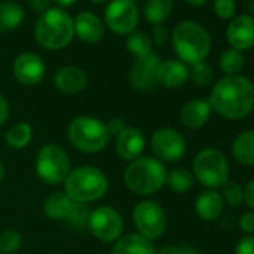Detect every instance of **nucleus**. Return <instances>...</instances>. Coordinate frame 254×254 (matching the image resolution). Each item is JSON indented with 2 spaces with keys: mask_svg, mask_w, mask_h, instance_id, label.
I'll return each instance as SVG.
<instances>
[{
  "mask_svg": "<svg viewBox=\"0 0 254 254\" xmlns=\"http://www.w3.org/2000/svg\"><path fill=\"white\" fill-rule=\"evenodd\" d=\"M90 214H91V212L88 211V208L85 206V203L73 202V206H72L69 215L66 217V221H67V224H69L72 229L82 230V229L88 227Z\"/></svg>",
  "mask_w": 254,
  "mask_h": 254,
  "instance_id": "nucleus-31",
  "label": "nucleus"
},
{
  "mask_svg": "<svg viewBox=\"0 0 254 254\" xmlns=\"http://www.w3.org/2000/svg\"><path fill=\"white\" fill-rule=\"evenodd\" d=\"M123 217L111 206H100L90 214L88 229L102 242L118 241L123 233Z\"/></svg>",
  "mask_w": 254,
  "mask_h": 254,
  "instance_id": "nucleus-10",
  "label": "nucleus"
},
{
  "mask_svg": "<svg viewBox=\"0 0 254 254\" xmlns=\"http://www.w3.org/2000/svg\"><path fill=\"white\" fill-rule=\"evenodd\" d=\"M244 200L254 211V180H251L244 189Z\"/></svg>",
  "mask_w": 254,
  "mask_h": 254,
  "instance_id": "nucleus-41",
  "label": "nucleus"
},
{
  "mask_svg": "<svg viewBox=\"0 0 254 254\" xmlns=\"http://www.w3.org/2000/svg\"><path fill=\"white\" fill-rule=\"evenodd\" d=\"M248 8H250V11L254 14V0H250V3H248Z\"/></svg>",
  "mask_w": 254,
  "mask_h": 254,
  "instance_id": "nucleus-48",
  "label": "nucleus"
},
{
  "mask_svg": "<svg viewBox=\"0 0 254 254\" xmlns=\"http://www.w3.org/2000/svg\"><path fill=\"white\" fill-rule=\"evenodd\" d=\"M169 35L168 30L163 26H156V29L153 30V42L159 47H165L168 44Z\"/></svg>",
  "mask_w": 254,
  "mask_h": 254,
  "instance_id": "nucleus-37",
  "label": "nucleus"
},
{
  "mask_svg": "<svg viewBox=\"0 0 254 254\" xmlns=\"http://www.w3.org/2000/svg\"><path fill=\"white\" fill-rule=\"evenodd\" d=\"M189 75H190L191 81L199 87H205V85L211 84V81L214 78L212 69L205 62L191 64V70H189Z\"/></svg>",
  "mask_w": 254,
  "mask_h": 254,
  "instance_id": "nucleus-33",
  "label": "nucleus"
},
{
  "mask_svg": "<svg viewBox=\"0 0 254 254\" xmlns=\"http://www.w3.org/2000/svg\"><path fill=\"white\" fill-rule=\"evenodd\" d=\"M93 2H96V3H103V2H108V0H93Z\"/></svg>",
  "mask_w": 254,
  "mask_h": 254,
  "instance_id": "nucleus-49",
  "label": "nucleus"
},
{
  "mask_svg": "<svg viewBox=\"0 0 254 254\" xmlns=\"http://www.w3.org/2000/svg\"><path fill=\"white\" fill-rule=\"evenodd\" d=\"M145 148V138L142 132L136 127H126V129L117 135L115 141V151L120 159L133 162L135 159L141 157Z\"/></svg>",
  "mask_w": 254,
  "mask_h": 254,
  "instance_id": "nucleus-16",
  "label": "nucleus"
},
{
  "mask_svg": "<svg viewBox=\"0 0 254 254\" xmlns=\"http://www.w3.org/2000/svg\"><path fill=\"white\" fill-rule=\"evenodd\" d=\"M160 59L153 51L136 59L130 70V82L139 91H150L157 85V69Z\"/></svg>",
  "mask_w": 254,
  "mask_h": 254,
  "instance_id": "nucleus-13",
  "label": "nucleus"
},
{
  "mask_svg": "<svg viewBox=\"0 0 254 254\" xmlns=\"http://www.w3.org/2000/svg\"><path fill=\"white\" fill-rule=\"evenodd\" d=\"M151 148L159 160L174 163L183 159L186 153V139L178 130L162 127L151 138Z\"/></svg>",
  "mask_w": 254,
  "mask_h": 254,
  "instance_id": "nucleus-12",
  "label": "nucleus"
},
{
  "mask_svg": "<svg viewBox=\"0 0 254 254\" xmlns=\"http://www.w3.org/2000/svg\"><path fill=\"white\" fill-rule=\"evenodd\" d=\"M3 175H5V169H3V163L0 162V183L3 181Z\"/></svg>",
  "mask_w": 254,
  "mask_h": 254,
  "instance_id": "nucleus-47",
  "label": "nucleus"
},
{
  "mask_svg": "<svg viewBox=\"0 0 254 254\" xmlns=\"http://www.w3.org/2000/svg\"><path fill=\"white\" fill-rule=\"evenodd\" d=\"M127 50L136 59L151 53V39L144 32H133L127 38Z\"/></svg>",
  "mask_w": 254,
  "mask_h": 254,
  "instance_id": "nucleus-30",
  "label": "nucleus"
},
{
  "mask_svg": "<svg viewBox=\"0 0 254 254\" xmlns=\"http://www.w3.org/2000/svg\"><path fill=\"white\" fill-rule=\"evenodd\" d=\"M178 251H180V254H197V251L193 247H189V245L178 247Z\"/></svg>",
  "mask_w": 254,
  "mask_h": 254,
  "instance_id": "nucleus-44",
  "label": "nucleus"
},
{
  "mask_svg": "<svg viewBox=\"0 0 254 254\" xmlns=\"http://www.w3.org/2000/svg\"><path fill=\"white\" fill-rule=\"evenodd\" d=\"M75 35L72 17L59 8H51L36 21L35 38L47 50H62L70 44Z\"/></svg>",
  "mask_w": 254,
  "mask_h": 254,
  "instance_id": "nucleus-3",
  "label": "nucleus"
},
{
  "mask_svg": "<svg viewBox=\"0 0 254 254\" xmlns=\"http://www.w3.org/2000/svg\"><path fill=\"white\" fill-rule=\"evenodd\" d=\"M15 78L27 87H33L42 82L45 76V64L38 54L24 53L17 57L14 63Z\"/></svg>",
  "mask_w": 254,
  "mask_h": 254,
  "instance_id": "nucleus-14",
  "label": "nucleus"
},
{
  "mask_svg": "<svg viewBox=\"0 0 254 254\" xmlns=\"http://www.w3.org/2000/svg\"><path fill=\"white\" fill-rule=\"evenodd\" d=\"M87 82H88L87 73L75 66L62 67L54 78L56 87L66 94H76L82 91L87 87Z\"/></svg>",
  "mask_w": 254,
  "mask_h": 254,
  "instance_id": "nucleus-19",
  "label": "nucleus"
},
{
  "mask_svg": "<svg viewBox=\"0 0 254 254\" xmlns=\"http://www.w3.org/2000/svg\"><path fill=\"white\" fill-rule=\"evenodd\" d=\"M24 20V8L18 2L6 0L0 3V33L17 29Z\"/></svg>",
  "mask_w": 254,
  "mask_h": 254,
  "instance_id": "nucleus-24",
  "label": "nucleus"
},
{
  "mask_svg": "<svg viewBox=\"0 0 254 254\" xmlns=\"http://www.w3.org/2000/svg\"><path fill=\"white\" fill-rule=\"evenodd\" d=\"M29 6L39 14H45L51 9V0H29Z\"/></svg>",
  "mask_w": 254,
  "mask_h": 254,
  "instance_id": "nucleus-38",
  "label": "nucleus"
},
{
  "mask_svg": "<svg viewBox=\"0 0 254 254\" xmlns=\"http://www.w3.org/2000/svg\"><path fill=\"white\" fill-rule=\"evenodd\" d=\"M108 27L117 35H130L138 26V8L130 0H112L105 11Z\"/></svg>",
  "mask_w": 254,
  "mask_h": 254,
  "instance_id": "nucleus-11",
  "label": "nucleus"
},
{
  "mask_svg": "<svg viewBox=\"0 0 254 254\" xmlns=\"http://www.w3.org/2000/svg\"><path fill=\"white\" fill-rule=\"evenodd\" d=\"M235 9H236L235 0H215L214 2V11L223 20L232 18L235 14Z\"/></svg>",
  "mask_w": 254,
  "mask_h": 254,
  "instance_id": "nucleus-35",
  "label": "nucleus"
},
{
  "mask_svg": "<svg viewBox=\"0 0 254 254\" xmlns=\"http://www.w3.org/2000/svg\"><path fill=\"white\" fill-rule=\"evenodd\" d=\"M32 127L26 123H18L15 126H12L9 132L6 133V144L15 150H21L26 148L30 141H32Z\"/></svg>",
  "mask_w": 254,
  "mask_h": 254,
  "instance_id": "nucleus-27",
  "label": "nucleus"
},
{
  "mask_svg": "<svg viewBox=\"0 0 254 254\" xmlns=\"http://www.w3.org/2000/svg\"><path fill=\"white\" fill-rule=\"evenodd\" d=\"M166 168L154 157H138L124 171V183L130 191L147 196L166 184Z\"/></svg>",
  "mask_w": 254,
  "mask_h": 254,
  "instance_id": "nucleus-2",
  "label": "nucleus"
},
{
  "mask_svg": "<svg viewBox=\"0 0 254 254\" xmlns=\"http://www.w3.org/2000/svg\"><path fill=\"white\" fill-rule=\"evenodd\" d=\"M133 223L147 239H157L165 233L166 229V214L163 208L153 200H145L133 208Z\"/></svg>",
  "mask_w": 254,
  "mask_h": 254,
  "instance_id": "nucleus-9",
  "label": "nucleus"
},
{
  "mask_svg": "<svg viewBox=\"0 0 254 254\" xmlns=\"http://www.w3.org/2000/svg\"><path fill=\"white\" fill-rule=\"evenodd\" d=\"M23 242V236L15 229H6L0 233V254L15 253Z\"/></svg>",
  "mask_w": 254,
  "mask_h": 254,
  "instance_id": "nucleus-32",
  "label": "nucleus"
},
{
  "mask_svg": "<svg viewBox=\"0 0 254 254\" xmlns=\"http://www.w3.org/2000/svg\"><path fill=\"white\" fill-rule=\"evenodd\" d=\"M239 226L247 233H254V212H247L242 215Z\"/></svg>",
  "mask_w": 254,
  "mask_h": 254,
  "instance_id": "nucleus-39",
  "label": "nucleus"
},
{
  "mask_svg": "<svg viewBox=\"0 0 254 254\" xmlns=\"http://www.w3.org/2000/svg\"><path fill=\"white\" fill-rule=\"evenodd\" d=\"M227 41L233 50L244 51L254 47V18L250 15H239L230 21L227 27Z\"/></svg>",
  "mask_w": 254,
  "mask_h": 254,
  "instance_id": "nucleus-15",
  "label": "nucleus"
},
{
  "mask_svg": "<svg viewBox=\"0 0 254 254\" xmlns=\"http://www.w3.org/2000/svg\"><path fill=\"white\" fill-rule=\"evenodd\" d=\"M244 56L241 51L238 50H227L221 54L220 57V69L227 75V76H232V75H238L242 67H244Z\"/></svg>",
  "mask_w": 254,
  "mask_h": 254,
  "instance_id": "nucleus-29",
  "label": "nucleus"
},
{
  "mask_svg": "<svg viewBox=\"0 0 254 254\" xmlns=\"http://www.w3.org/2000/svg\"><path fill=\"white\" fill-rule=\"evenodd\" d=\"M194 178L205 187L218 189L229 181V163L226 156L215 148L199 151L193 160Z\"/></svg>",
  "mask_w": 254,
  "mask_h": 254,
  "instance_id": "nucleus-7",
  "label": "nucleus"
},
{
  "mask_svg": "<svg viewBox=\"0 0 254 254\" xmlns=\"http://www.w3.org/2000/svg\"><path fill=\"white\" fill-rule=\"evenodd\" d=\"M72 206H73V200L66 193L56 191L45 199L44 212L51 220H66Z\"/></svg>",
  "mask_w": 254,
  "mask_h": 254,
  "instance_id": "nucleus-25",
  "label": "nucleus"
},
{
  "mask_svg": "<svg viewBox=\"0 0 254 254\" xmlns=\"http://www.w3.org/2000/svg\"><path fill=\"white\" fill-rule=\"evenodd\" d=\"M174 11V0H148L145 6V17L151 24L162 26L169 20Z\"/></svg>",
  "mask_w": 254,
  "mask_h": 254,
  "instance_id": "nucleus-26",
  "label": "nucleus"
},
{
  "mask_svg": "<svg viewBox=\"0 0 254 254\" xmlns=\"http://www.w3.org/2000/svg\"><path fill=\"white\" fill-rule=\"evenodd\" d=\"M186 2L190 3L191 6H197L199 8V6H203L208 2V0H186Z\"/></svg>",
  "mask_w": 254,
  "mask_h": 254,
  "instance_id": "nucleus-46",
  "label": "nucleus"
},
{
  "mask_svg": "<svg viewBox=\"0 0 254 254\" xmlns=\"http://www.w3.org/2000/svg\"><path fill=\"white\" fill-rule=\"evenodd\" d=\"M194 184V177L186 169H174L166 175V186L177 193L189 191Z\"/></svg>",
  "mask_w": 254,
  "mask_h": 254,
  "instance_id": "nucleus-28",
  "label": "nucleus"
},
{
  "mask_svg": "<svg viewBox=\"0 0 254 254\" xmlns=\"http://www.w3.org/2000/svg\"><path fill=\"white\" fill-rule=\"evenodd\" d=\"M36 172L39 178L51 186L64 183L70 174V160L66 151L56 145H44L36 157Z\"/></svg>",
  "mask_w": 254,
  "mask_h": 254,
  "instance_id": "nucleus-8",
  "label": "nucleus"
},
{
  "mask_svg": "<svg viewBox=\"0 0 254 254\" xmlns=\"http://www.w3.org/2000/svg\"><path fill=\"white\" fill-rule=\"evenodd\" d=\"M106 175L94 166H79L64 180V193L78 203L94 202L108 191Z\"/></svg>",
  "mask_w": 254,
  "mask_h": 254,
  "instance_id": "nucleus-5",
  "label": "nucleus"
},
{
  "mask_svg": "<svg viewBox=\"0 0 254 254\" xmlns=\"http://www.w3.org/2000/svg\"><path fill=\"white\" fill-rule=\"evenodd\" d=\"M106 127H108V130H109V133H111V136L112 135H118V133H121L124 129H126V124H124V121L121 120V118H114V120H111L108 124H106Z\"/></svg>",
  "mask_w": 254,
  "mask_h": 254,
  "instance_id": "nucleus-40",
  "label": "nucleus"
},
{
  "mask_svg": "<svg viewBox=\"0 0 254 254\" xmlns=\"http://www.w3.org/2000/svg\"><path fill=\"white\" fill-rule=\"evenodd\" d=\"M130 2H135V0H130Z\"/></svg>",
  "mask_w": 254,
  "mask_h": 254,
  "instance_id": "nucleus-50",
  "label": "nucleus"
},
{
  "mask_svg": "<svg viewBox=\"0 0 254 254\" xmlns=\"http://www.w3.org/2000/svg\"><path fill=\"white\" fill-rule=\"evenodd\" d=\"M67 138L70 144L84 153L102 151L109 139L111 133L105 123L93 117H76L67 127Z\"/></svg>",
  "mask_w": 254,
  "mask_h": 254,
  "instance_id": "nucleus-6",
  "label": "nucleus"
},
{
  "mask_svg": "<svg viewBox=\"0 0 254 254\" xmlns=\"http://www.w3.org/2000/svg\"><path fill=\"white\" fill-rule=\"evenodd\" d=\"M221 197L230 205V206H239L244 202V189L233 181H227L223 186V194Z\"/></svg>",
  "mask_w": 254,
  "mask_h": 254,
  "instance_id": "nucleus-34",
  "label": "nucleus"
},
{
  "mask_svg": "<svg viewBox=\"0 0 254 254\" xmlns=\"http://www.w3.org/2000/svg\"><path fill=\"white\" fill-rule=\"evenodd\" d=\"M112 254H156V248L153 242L142 235L130 233L117 241Z\"/></svg>",
  "mask_w": 254,
  "mask_h": 254,
  "instance_id": "nucleus-22",
  "label": "nucleus"
},
{
  "mask_svg": "<svg viewBox=\"0 0 254 254\" xmlns=\"http://www.w3.org/2000/svg\"><path fill=\"white\" fill-rule=\"evenodd\" d=\"M232 156L245 166H254V130H247L238 135L232 144Z\"/></svg>",
  "mask_w": 254,
  "mask_h": 254,
  "instance_id": "nucleus-23",
  "label": "nucleus"
},
{
  "mask_svg": "<svg viewBox=\"0 0 254 254\" xmlns=\"http://www.w3.org/2000/svg\"><path fill=\"white\" fill-rule=\"evenodd\" d=\"M211 115V106L206 100H190L187 102L180 112V120L187 129H200L206 124Z\"/></svg>",
  "mask_w": 254,
  "mask_h": 254,
  "instance_id": "nucleus-20",
  "label": "nucleus"
},
{
  "mask_svg": "<svg viewBox=\"0 0 254 254\" xmlns=\"http://www.w3.org/2000/svg\"><path fill=\"white\" fill-rule=\"evenodd\" d=\"M8 114H9L8 102L3 94H0V126L5 124V121L8 120Z\"/></svg>",
  "mask_w": 254,
  "mask_h": 254,
  "instance_id": "nucleus-42",
  "label": "nucleus"
},
{
  "mask_svg": "<svg viewBox=\"0 0 254 254\" xmlns=\"http://www.w3.org/2000/svg\"><path fill=\"white\" fill-rule=\"evenodd\" d=\"M172 45L183 62L196 64L203 62L209 54L211 39L200 24L183 21L172 32Z\"/></svg>",
  "mask_w": 254,
  "mask_h": 254,
  "instance_id": "nucleus-4",
  "label": "nucleus"
},
{
  "mask_svg": "<svg viewBox=\"0 0 254 254\" xmlns=\"http://www.w3.org/2000/svg\"><path fill=\"white\" fill-rule=\"evenodd\" d=\"M156 254H180L178 251V247H172V245H166V247H162L156 251Z\"/></svg>",
  "mask_w": 254,
  "mask_h": 254,
  "instance_id": "nucleus-43",
  "label": "nucleus"
},
{
  "mask_svg": "<svg viewBox=\"0 0 254 254\" xmlns=\"http://www.w3.org/2000/svg\"><path fill=\"white\" fill-rule=\"evenodd\" d=\"M75 33L78 38L87 44H97L105 33V27L99 17H96L93 12H81L76 15L75 23Z\"/></svg>",
  "mask_w": 254,
  "mask_h": 254,
  "instance_id": "nucleus-18",
  "label": "nucleus"
},
{
  "mask_svg": "<svg viewBox=\"0 0 254 254\" xmlns=\"http://www.w3.org/2000/svg\"><path fill=\"white\" fill-rule=\"evenodd\" d=\"M53 2L56 3V5H59V6H62V8H64V6H70V5H73L76 0H53Z\"/></svg>",
  "mask_w": 254,
  "mask_h": 254,
  "instance_id": "nucleus-45",
  "label": "nucleus"
},
{
  "mask_svg": "<svg viewBox=\"0 0 254 254\" xmlns=\"http://www.w3.org/2000/svg\"><path fill=\"white\" fill-rule=\"evenodd\" d=\"M196 214L205 220V221H214L217 220L224 209V200L221 194L215 190H206L200 193L194 203Z\"/></svg>",
  "mask_w": 254,
  "mask_h": 254,
  "instance_id": "nucleus-21",
  "label": "nucleus"
},
{
  "mask_svg": "<svg viewBox=\"0 0 254 254\" xmlns=\"http://www.w3.org/2000/svg\"><path fill=\"white\" fill-rule=\"evenodd\" d=\"M209 106L229 120H242L254 109V84L242 75L221 78L212 88Z\"/></svg>",
  "mask_w": 254,
  "mask_h": 254,
  "instance_id": "nucleus-1",
  "label": "nucleus"
},
{
  "mask_svg": "<svg viewBox=\"0 0 254 254\" xmlns=\"http://www.w3.org/2000/svg\"><path fill=\"white\" fill-rule=\"evenodd\" d=\"M235 254H254V235L242 238L236 247Z\"/></svg>",
  "mask_w": 254,
  "mask_h": 254,
  "instance_id": "nucleus-36",
  "label": "nucleus"
},
{
  "mask_svg": "<svg viewBox=\"0 0 254 254\" xmlns=\"http://www.w3.org/2000/svg\"><path fill=\"white\" fill-rule=\"evenodd\" d=\"M190 78L187 66L180 60L160 62L157 69V84L165 88H180Z\"/></svg>",
  "mask_w": 254,
  "mask_h": 254,
  "instance_id": "nucleus-17",
  "label": "nucleus"
}]
</instances>
